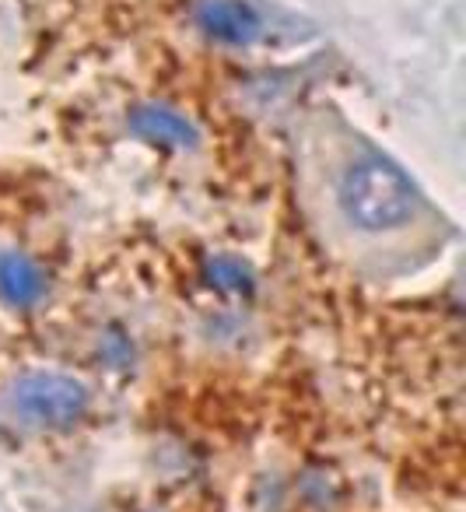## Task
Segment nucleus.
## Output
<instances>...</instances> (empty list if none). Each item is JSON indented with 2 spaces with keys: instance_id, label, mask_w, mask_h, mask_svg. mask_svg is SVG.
Instances as JSON below:
<instances>
[{
  "instance_id": "f257e3e1",
  "label": "nucleus",
  "mask_w": 466,
  "mask_h": 512,
  "mask_svg": "<svg viewBox=\"0 0 466 512\" xmlns=\"http://www.w3.org/2000/svg\"><path fill=\"white\" fill-rule=\"evenodd\" d=\"M340 207L365 232H389L414 218L417 190L403 169L386 158H365L351 165L340 183Z\"/></svg>"
},
{
  "instance_id": "f03ea898",
  "label": "nucleus",
  "mask_w": 466,
  "mask_h": 512,
  "mask_svg": "<svg viewBox=\"0 0 466 512\" xmlns=\"http://www.w3.org/2000/svg\"><path fill=\"white\" fill-rule=\"evenodd\" d=\"M8 411L11 418L36 432H60L85 418L88 390L81 379L64 372H29L11 386Z\"/></svg>"
},
{
  "instance_id": "7ed1b4c3",
  "label": "nucleus",
  "mask_w": 466,
  "mask_h": 512,
  "mask_svg": "<svg viewBox=\"0 0 466 512\" xmlns=\"http://www.w3.org/2000/svg\"><path fill=\"white\" fill-rule=\"evenodd\" d=\"M197 22L214 43L225 46H249L260 36V15L246 0H200Z\"/></svg>"
},
{
  "instance_id": "20e7f679",
  "label": "nucleus",
  "mask_w": 466,
  "mask_h": 512,
  "mask_svg": "<svg viewBox=\"0 0 466 512\" xmlns=\"http://www.w3.org/2000/svg\"><path fill=\"white\" fill-rule=\"evenodd\" d=\"M46 292V278L29 256H0V295L11 306H36Z\"/></svg>"
},
{
  "instance_id": "39448f33",
  "label": "nucleus",
  "mask_w": 466,
  "mask_h": 512,
  "mask_svg": "<svg viewBox=\"0 0 466 512\" xmlns=\"http://www.w3.org/2000/svg\"><path fill=\"white\" fill-rule=\"evenodd\" d=\"M134 130L151 144H162V148H186L193 144V127L169 106H141L130 116Z\"/></svg>"
},
{
  "instance_id": "423d86ee",
  "label": "nucleus",
  "mask_w": 466,
  "mask_h": 512,
  "mask_svg": "<svg viewBox=\"0 0 466 512\" xmlns=\"http://www.w3.org/2000/svg\"><path fill=\"white\" fill-rule=\"evenodd\" d=\"M211 281L221 288V292H232V295H242L253 288V278H249V271L239 264V260H214Z\"/></svg>"
}]
</instances>
